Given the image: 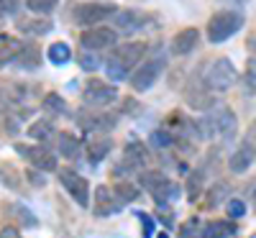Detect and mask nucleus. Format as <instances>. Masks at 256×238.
<instances>
[{
    "label": "nucleus",
    "instance_id": "2eb2a0df",
    "mask_svg": "<svg viewBox=\"0 0 256 238\" xmlns=\"http://www.w3.org/2000/svg\"><path fill=\"white\" fill-rule=\"evenodd\" d=\"M254 159H256V146H254V141H251V136H248V138L241 144V148H236V154L230 156L228 166H230V172L241 174V172H246V169L254 164Z\"/></svg>",
    "mask_w": 256,
    "mask_h": 238
},
{
    "label": "nucleus",
    "instance_id": "0eeeda50",
    "mask_svg": "<svg viewBox=\"0 0 256 238\" xmlns=\"http://www.w3.org/2000/svg\"><path fill=\"white\" fill-rule=\"evenodd\" d=\"M164 72V56H152V59H144L136 72L131 74V88L136 92H146L154 88V82L159 80V74Z\"/></svg>",
    "mask_w": 256,
    "mask_h": 238
},
{
    "label": "nucleus",
    "instance_id": "1a4fd4ad",
    "mask_svg": "<svg viewBox=\"0 0 256 238\" xmlns=\"http://www.w3.org/2000/svg\"><path fill=\"white\" fill-rule=\"evenodd\" d=\"M118 41V31L108 28V26H92V28H84L80 34V46L88 49V52H102V49H110Z\"/></svg>",
    "mask_w": 256,
    "mask_h": 238
},
{
    "label": "nucleus",
    "instance_id": "4be33fe9",
    "mask_svg": "<svg viewBox=\"0 0 256 238\" xmlns=\"http://www.w3.org/2000/svg\"><path fill=\"white\" fill-rule=\"evenodd\" d=\"M26 8L36 16H49L56 6H59V0H24Z\"/></svg>",
    "mask_w": 256,
    "mask_h": 238
},
{
    "label": "nucleus",
    "instance_id": "ddd939ff",
    "mask_svg": "<svg viewBox=\"0 0 256 238\" xmlns=\"http://www.w3.org/2000/svg\"><path fill=\"white\" fill-rule=\"evenodd\" d=\"M146 26V13L138 10H118L113 16V28L118 34H136Z\"/></svg>",
    "mask_w": 256,
    "mask_h": 238
},
{
    "label": "nucleus",
    "instance_id": "7ed1b4c3",
    "mask_svg": "<svg viewBox=\"0 0 256 238\" xmlns=\"http://www.w3.org/2000/svg\"><path fill=\"white\" fill-rule=\"evenodd\" d=\"M116 13H118L116 3H108V0H84V3H77L72 8V24L92 28V26H100V20L113 18Z\"/></svg>",
    "mask_w": 256,
    "mask_h": 238
},
{
    "label": "nucleus",
    "instance_id": "9b49d317",
    "mask_svg": "<svg viewBox=\"0 0 256 238\" xmlns=\"http://www.w3.org/2000/svg\"><path fill=\"white\" fill-rule=\"evenodd\" d=\"M148 164V151L144 144H126L123 146V162H120V169L123 172H141L144 166Z\"/></svg>",
    "mask_w": 256,
    "mask_h": 238
},
{
    "label": "nucleus",
    "instance_id": "393cba45",
    "mask_svg": "<svg viewBox=\"0 0 256 238\" xmlns=\"http://www.w3.org/2000/svg\"><path fill=\"white\" fill-rule=\"evenodd\" d=\"M80 59V67L82 70H88V72H92V70H98L100 67V52H88V49H82V54L77 56Z\"/></svg>",
    "mask_w": 256,
    "mask_h": 238
},
{
    "label": "nucleus",
    "instance_id": "9d476101",
    "mask_svg": "<svg viewBox=\"0 0 256 238\" xmlns=\"http://www.w3.org/2000/svg\"><path fill=\"white\" fill-rule=\"evenodd\" d=\"M116 98H118V88H113V84L102 82V80H88V84L82 90V102L90 108H105Z\"/></svg>",
    "mask_w": 256,
    "mask_h": 238
},
{
    "label": "nucleus",
    "instance_id": "a211bd4d",
    "mask_svg": "<svg viewBox=\"0 0 256 238\" xmlns=\"http://www.w3.org/2000/svg\"><path fill=\"white\" fill-rule=\"evenodd\" d=\"M16 28L20 34H28V36H44L52 31V20L49 18H18Z\"/></svg>",
    "mask_w": 256,
    "mask_h": 238
},
{
    "label": "nucleus",
    "instance_id": "20e7f679",
    "mask_svg": "<svg viewBox=\"0 0 256 238\" xmlns=\"http://www.w3.org/2000/svg\"><path fill=\"white\" fill-rule=\"evenodd\" d=\"M202 82L208 84V90L212 92H226L230 90L233 84L238 82V70L228 56H220V59H212L208 64V70L202 74Z\"/></svg>",
    "mask_w": 256,
    "mask_h": 238
},
{
    "label": "nucleus",
    "instance_id": "4468645a",
    "mask_svg": "<svg viewBox=\"0 0 256 238\" xmlns=\"http://www.w3.org/2000/svg\"><path fill=\"white\" fill-rule=\"evenodd\" d=\"M116 210H120V200H118L116 190L100 184L98 192H95V215H100V218H102V215H110Z\"/></svg>",
    "mask_w": 256,
    "mask_h": 238
},
{
    "label": "nucleus",
    "instance_id": "f704fd0d",
    "mask_svg": "<svg viewBox=\"0 0 256 238\" xmlns=\"http://www.w3.org/2000/svg\"><path fill=\"white\" fill-rule=\"evenodd\" d=\"M138 218H141V223H144V236H146V238H152V233H154V220H152V215L138 212Z\"/></svg>",
    "mask_w": 256,
    "mask_h": 238
},
{
    "label": "nucleus",
    "instance_id": "f3484780",
    "mask_svg": "<svg viewBox=\"0 0 256 238\" xmlns=\"http://www.w3.org/2000/svg\"><path fill=\"white\" fill-rule=\"evenodd\" d=\"M38 59H41V52H38V44H34V41L20 44V46L16 49V56H13V62L18 64V67H24V70L38 67Z\"/></svg>",
    "mask_w": 256,
    "mask_h": 238
},
{
    "label": "nucleus",
    "instance_id": "5701e85b",
    "mask_svg": "<svg viewBox=\"0 0 256 238\" xmlns=\"http://www.w3.org/2000/svg\"><path fill=\"white\" fill-rule=\"evenodd\" d=\"M113 190H116L120 202H134L138 198V187L131 184V182H118V184H113Z\"/></svg>",
    "mask_w": 256,
    "mask_h": 238
},
{
    "label": "nucleus",
    "instance_id": "b1692460",
    "mask_svg": "<svg viewBox=\"0 0 256 238\" xmlns=\"http://www.w3.org/2000/svg\"><path fill=\"white\" fill-rule=\"evenodd\" d=\"M28 136H31V138H38V141H44V138L54 136V126H52V120H36V123L28 128Z\"/></svg>",
    "mask_w": 256,
    "mask_h": 238
},
{
    "label": "nucleus",
    "instance_id": "72a5a7b5",
    "mask_svg": "<svg viewBox=\"0 0 256 238\" xmlns=\"http://www.w3.org/2000/svg\"><path fill=\"white\" fill-rule=\"evenodd\" d=\"M152 141H154V144H156L159 148H166V146H172V144H177V141H174V136H169L166 131H154Z\"/></svg>",
    "mask_w": 256,
    "mask_h": 238
},
{
    "label": "nucleus",
    "instance_id": "e433bc0d",
    "mask_svg": "<svg viewBox=\"0 0 256 238\" xmlns=\"http://www.w3.org/2000/svg\"><path fill=\"white\" fill-rule=\"evenodd\" d=\"M0 177H3L6 180V187H18V174H8V169L3 166V164H0Z\"/></svg>",
    "mask_w": 256,
    "mask_h": 238
},
{
    "label": "nucleus",
    "instance_id": "c9c22d12",
    "mask_svg": "<svg viewBox=\"0 0 256 238\" xmlns=\"http://www.w3.org/2000/svg\"><path fill=\"white\" fill-rule=\"evenodd\" d=\"M16 215H18V218H24L26 226H36V218H34V215H31L24 205H16Z\"/></svg>",
    "mask_w": 256,
    "mask_h": 238
},
{
    "label": "nucleus",
    "instance_id": "4c0bfd02",
    "mask_svg": "<svg viewBox=\"0 0 256 238\" xmlns=\"http://www.w3.org/2000/svg\"><path fill=\"white\" fill-rule=\"evenodd\" d=\"M0 238H24L18 233V228H13V226H6L3 230H0Z\"/></svg>",
    "mask_w": 256,
    "mask_h": 238
},
{
    "label": "nucleus",
    "instance_id": "f257e3e1",
    "mask_svg": "<svg viewBox=\"0 0 256 238\" xmlns=\"http://www.w3.org/2000/svg\"><path fill=\"white\" fill-rule=\"evenodd\" d=\"M195 134L200 138H220V141H230L236 136V128H238V120H236V113L230 110L228 105H212L208 116L202 120H198L195 126Z\"/></svg>",
    "mask_w": 256,
    "mask_h": 238
},
{
    "label": "nucleus",
    "instance_id": "58836bf2",
    "mask_svg": "<svg viewBox=\"0 0 256 238\" xmlns=\"http://www.w3.org/2000/svg\"><path fill=\"white\" fill-rule=\"evenodd\" d=\"M28 177H31V182H34V184H36V187H44V180H41V177H38V174H36V172H34V169H31V172H28Z\"/></svg>",
    "mask_w": 256,
    "mask_h": 238
},
{
    "label": "nucleus",
    "instance_id": "ea45409f",
    "mask_svg": "<svg viewBox=\"0 0 256 238\" xmlns=\"http://www.w3.org/2000/svg\"><path fill=\"white\" fill-rule=\"evenodd\" d=\"M156 238H169V236H166V233H159V236H156Z\"/></svg>",
    "mask_w": 256,
    "mask_h": 238
},
{
    "label": "nucleus",
    "instance_id": "cd10ccee",
    "mask_svg": "<svg viewBox=\"0 0 256 238\" xmlns=\"http://www.w3.org/2000/svg\"><path fill=\"white\" fill-rule=\"evenodd\" d=\"M226 192H228V182H218L216 187H212V192L208 194V208H216L220 198H226Z\"/></svg>",
    "mask_w": 256,
    "mask_h": 238
},
{
    "label": "nucleus",
    "instance_id": "412c9836",
    "mask_svg": "<svg viewBox=\"0 0 256 238\" xmlns=\"http://www.w3.org/2000/svg\"><path fill=\"white\" fill-rule=\"evenodd\" d=\"M70 59H72V49L64 44V41H54V44L49 46V62L52 64H59L62 67V64H67Z\"/></svg>",
    "mask_w": 256,
    "mask_h": 238
},
{
    "label": "nucleus",
    "instance_id": "2f4dec72",
    "mask_svg": "<svg viewBox=\"0 0 256 238\" xmlns=\"http://www.w3.org/2000/svg\"><path fill=\"white\" fill-rule=\"evenodd\" d=\"M226 212L230 215V218H244V215H246V202L244 200H230L226 205Z\"/></svg>",
    "mask_w": 256,
    "mask_h": 238
},
{
    "label": "nucleus",
    "instance_id": "c756f323",
    "mask_svg": "<svg viewBox=\"0 0 256 238\" xmlns=\"http://www.w3.org/2000/svg\"><path fill=\"white\" fill-rule=\"evenodd\" d=\"M44 108H46V110H56V113H64V110H67V105H64V100L59 98V95H46L44 98Z\"/></svg>",
    "mask_w": 256,
    "mask_h": 238
},
{
    "label": "nucleus",
    "instance_id": "6ab92c4d",
    "mask_svg": "<svg viewBox=\"0 0 256 238\" xmlns=\"http://www.w3.org/2000/svg\"><path fill=\"white\" fill-rule=\"evenodd\" d=\"M56 151L62 156H67V159H74L80 154V141L72 134H67V131H59L56 134Z\"/></svg>",
    "mask_w": 256,
    "mask_h": 238
},
{
    "label": "nucleus",
    "instance_id": "39448f33",
    "mask_svg": "<svg viewBox=\"0 0 256 238\" xmlns=\"http://www.w3.org/2000/svg\"><path fill=\"white\" fill-rule=\"evenodd\" d=\"M244 28V16L236 10H218L208 20V41L210 44H223L230 36H236Z\"/></svg>",
    "mask_w": 256,
    "mask_h": 238
},
{
    "label": "nucleus",
    "instance_id": "6e6552de",
    "mask_svg": "<svg viewBox=\"0 0 256 238\" xmlns=\"http://www.w3.org/2000/svg\"><path fill=\"white\" fill-rule=\"evenodd\" d=\"M59 182H62V187L70 192V198L80 208L90 205V182L84 180L82 174H77L74 169H59Z\"/></svg>",
    "mask_w": 256,
    "mask_h": 238
},
{
    "label": "nucleus",
    "instance_id": "473e14b6",
    "mask_svg": "<svg viewBox=\"0 0 256 238\" xmlns=\"http://www.w3.org/2000/svg\"><path fill=\"white\" fill-rule=\"evenodd\" d=\"M198 190H202V172H195L190 177V200H198Z\"/></svg>",
    "mask_w": 256,
    "mask_h": 238
},
{
    "label": "nucleus",
    "instance_id": "dca6fc26",
    "mask_svg": "<svg viewBox=\"0 0 256 238\" xmlns=\"http://www.w3.org/2000/svg\"><path fill=\"white\" fill-rule=\"evenodd\" d=\"M198 41H200V31L198 28H182V31H177L174 34V38H172V52L177 54V56H184V54H190L192 49L198 46Z\"/></svg>",
    "mask_w": 256,
    "mask_h": 238
},
{
    "label": "nucleus",
    "instance_id": "aec40b11",
    "mask_svg": "<svg viewBox=\"0 0 256 238\" xmlns=\"http://www.w3.org/2000/svg\"><path fill=\"white\" fill-rule=\"evenodd\" d=\"M110 148H113L110 138H95L92 144H88V159H90V164H98Z\"/></svg>",
    "mask_w": 256,
    "mask_h": 238
},
{
    "label": "nucleus",
    "instance_id": "a878e982",
    "mask_svg": "<svg viewBox=\"0 0 256 238\" xmlns=\"http://www.w3.org/2000/svg\"><path fill=\"white\" fill-rule=\"evenodd\" d=\"M223 223H208L202 230H200V238H226V233L233 230V226L226 223V228H220Z\"/></svg>",
    "mask_w": 256,
    "mask_h": 238
},
{
    "label": "nucleus",
    "instance_id": "f8f14e48",
    "mask_svg": "<svg viewBox=\"0 0 256 238\" xmlns=\"http://www.w3.org/2000/svg\"><path fill=\"white\" fill-rule=\"evenodd\" d=\"M20 154H24L36 169L56 172V154L46 146H20Z\"/></svg>",
    "mask_w": 256,
    "mask_h": 238
},
{
    "label": "nucleus",
    "instance_id": "423d86ee",
    "mask_svg": "<svg viewBox=\"0 0 256 238\" xmlns=\"http://www.w3.org/2000/svg\"><path fill=\"white\" fill-rule=\"evenodd\" d=\"M141 184H144V190L152 192V198L156 200V205H166V200L174 198V194L180 192V187L159 169L141 172Z\"/></svg>",
    "mask_w": 256,
    "mask_h": 238
},
{
    "label": "nucleus",
    "instance_id": "f03ea898",
    "mask_svg": "<svg viewBox=\"0 0 256 238\" xmlns=\"http://www.w3.org/2000/svg\"><path fill=\"white\" fill-rule=\"evenodd\" d=\"M144 54H146L144 41H126L118 49H113V54L105 59V74H108V80H113V82L126 80L128 72L144 59Z\"/></svg>",
    "mask_w": 256,
    "mask_h": 238
},
{
    "label": "nucleus",
    "instance_id": "7c9ffc66",
    "mask_svg": "<svg viewBox=\"0 0 256 238\" xmlns=\"http://www.w3.org/2000/svg\"><path fill=\"white\" fill-rule=\"evenodd\" d=\"M198 230H200V226H198L195 218H190L184 226H180V236H182V238H200Z\"/></svg>",
    "mask_w": 256,
    "mask_h": 238
},
{
    "label": "nucleus",
    "instance_id": "c85d7f7f",
    "mask_svg": "<svg viewBox=\"0 0 256 238\" xmlns=\"http://www.w3.org/2000/svg\"><path fill=\"white\" fill-rule=\"evenodd\" d=\"M20 10V0H0V18H13Z\"/></svg>",
    "mask_w": 256,
    "mask_h": 238
},
{
    "label": "nucleus",
    "instance_id": "bb28decb",
    "mask_svg": "<svg viewBox=\"0 0 256 238\" xmlns=\"http://www.w3.org/2000/svg\"><path fill=\"white\" fill-rule=\"evenodd\" d=\"M244 84L248 92H256V59H251L246 64V72H244Z\"/></svg>",
    "mask_w": 256,
    "mask_h": 238
}]
</instances>
